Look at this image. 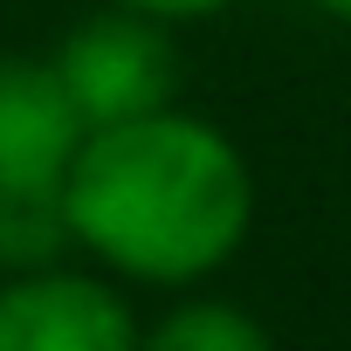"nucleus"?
Masks as SVG:
<instances>
[{
    "label": "nucleus",
    "instance_id": "nucleus-2",
    "mask_svg": "<svg viewBox=\"0 0 351 351\" xmlns=\"http://www.w3.org/2000/svg\"><path fill=\"white\" fill-rule=\"evenodd\" d=\"M56 76L83 117V131H117L158 110H180V49L172 28L131 8H104L83 14L62 42H56Z\"/></svg>",
    "mask_w": 351,
    "mask_h": 351
},
{
    "label": "nucleus",
    "instance_id": "nucleus-7",
    "mask_svg": "<svg viewBox=\"0 0 351 351\" xmlns=\"http://www.w3.org/2000/svg\"><path fill=\"white\" fill-rule=\"evenodd\" d=\"M110 8H131V14H152V21H165V28H180V21H214V14H228L234 0H110Z\"/></svg>",
    "mask_w": 351,
    "mask_h": 351
},
{
    "label": "nucleus",
    "instance_id": "nucleus-6",
    "mask_svg": "<svg viewBox=\"0 0 351 351\" xmlns=\"http://www.w3.org/2000/svg\"><path fill=\"white\" fill-rule=\"evenodd\" d=\"M69 207L62 193H0V276L69 269Z\"/></svg>",
    "mask_w": 351,
    "mask_h": 351
},
{
    "label": "nucleus",
    "instance_id": "nucleus-4",
    "mask_svg": "<svg viewBox=\"0 0 351 351\" xmlns=\"http://www.w3.org/2000/svg\"><path fill=\"white\" fill-rule=\"evenodd\" d=\"M83 138L56 62L0 49V193H62Z\"/></svg>",
    "mask_w": 351,
    "mask_h": 351
},
{
    "label": "nucleus",
    "instance_id": "nucleus-3",
    "mask_svg": "<svg viewBox=\"0 0 351 351\" xmlns=\"http://www.w3.org/2000/svg\"><path fill=\"white\" fill-rule=\"evenodd\" d=\"M138 317L110 276H0V351H138Z\"/></svg>",
    "mask_w": 351,
    "mask_h": 351
},
{
    "label": "nucleus",
    "instance_id": "nucleus-1",
    "mask_svg": "<svg viewBox=\"0 0 351 351\" xmlns=\"http://www.w3.org/2000/svg\"><path fill=\"white\" fill-rule=\"evenodd\" d=\"M76 255L110 282L193 289L221 276L255 228V165L200 110H158L90 131L62 180Z\"/></svg>",
    "mask_w": 351,
    "mask_h": 351
},
{
    "label": "nucleus",
    "instance_id": "nucleus-5",
    "mask_svg": "<svg viewBox=\"0 0 351 351\" xmlns=\"http://www.w3.org/2000/svg\"><path fill=\"white\" fill-rule=\"evenodd\" d=\"M138 351H276V337L228 296H180L138 330Z\"/></svg>",
    "mask_w": 351,
    "mask_h": 351
},
{
    "label": "nucleus",
    "instance_id": "nucleus-8",
    "mask_svg": "<svg viewBox=\"0 0 351 351\" xmlns=\"http://www.w3.org/2000/svg\"><path fill=\"white\" fill-rule=\"evenodd\" d=\"M317 14H330V21H351V0H310Z\"/></svg>",
    "mask_w": 351,
    "mask_h": 351
}]
</instances>
